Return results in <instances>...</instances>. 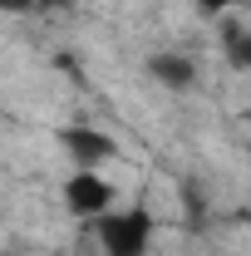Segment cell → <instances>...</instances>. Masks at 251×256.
Returning a JSON list of instances; mask_svg holds the SVG:
<instances>
[{"mask_svg":"<svg viewBox=\"0 0 251 256\" xmlns=\"http://www.w3.org/2000/svg\"><path fill=\"white\" fill-rule=\"evenodd\" d=\"M153 236V212L133 207V212H104L98 217V242L104 256H143Z\"/></svg>","mask_w":251,"mask_h":256,"instance_id":"obj_1","label":"cell"},{"mask_svg":"<svg viewBox=\"0 0 251 256\" xmlns=\"http://www.w3.org/2000/svg\"><path fill=\"white\" fill-rule=\"evenodd\" d=\"M64 202H69L74 217H104V207L114 202V188H108L104 178H94L89 168H79V172L64 182Z\"/></svg>","mask_w":251,"mask_h":256,"instance_id":"obj_2","label":"cell"},{"mask_svg":"<svg viewBox=\"0 0 251 256\" xmlns=\"http://www.w3.org/2000/svg\"><path fill=\"white\" fill-rule=\"evenodd\" d=\"M64 148L79 158V168H89L98 158H114V143L104 133H94V128H64Z\"/></svg>","mask_w":251,"mask_h":256,"instance_id":"obj_3","label":"cell"},{"mask_svg":"<svg viewBox=\"0 0 251 256\" xmlns=\"http://www.w3.org/2000/svg\"><path fill=\"white\" fill-rule=\"evenodd\" d=\"M153 74L168 84V89H188L192 79H197L192 60H182V54H158V60H153Z\"/></svg>","mask_w":251,"mask_h":256,"instance_id":"obj_4","label":"cell"},{"mask_svg":"<svg viewBox=\"0 0 251 256\" xmlns=\"http://www.w3.org/2000/svg\"><path fill=\"white\" fill-rule=\"evenodd\" d=\"M232 60H236V64H246V69H251V34L242 40V44H236V50H232Z\"/></svg>","mask_w":251,"mask_h":256,"instance_id":"obj_5","label":"cell"},{"mask_svg":"<svg viewBox=\"0 0 251 256\" xmlns=\"http://www.w3.org/2000/svg\"><path fill=\"white\" fill-rule=\"evenodd\" d=\"M197 5H202V10H212V15H217V10H232V5H242V0H197Z\"/></svg>","mask_w":251,"mask_h":256,"instance_id":"obj_6","label":"cell"},{"mask_svg":"<svg viewBox=\"0 0 251 256\" xmlns=\"http://www.w3.org/2000/svg\"><path fill=\"white\" fill-rule=\"evenodd\" d=\"M0 5H5V10H15V15H20V10H30L34 0H0Z\"/></svg>","mask_w":251,"mask_h":256,"instance_id":"obj_7","label":"cell"},{"mask_svg":"<svg viewBox=\"0 0 251 256\" xmlns=\"http://www.w3.org/2000/svg\"><path fill=\"white\" fill-rule=\"evenodd\" d=\"M34 5H40V10H54V5H60V0H34Z\"/></svg>","mask_w":251,"mask_h":256,"instance_id":"obj_8","label":"cell"}]
</instances>
